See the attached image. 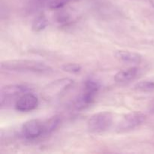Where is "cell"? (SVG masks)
Masks as SVG:
<instances>
[{"mask_svg": "<svg viewBox=\"0 0 154 154\" xmlns=\"http://www.w3.org/2000/svg\"><path fill=\"white\" fill-rule=\"evenodd\" d=\"M1 69L10 72H29L39 75H49L54 72L52 68L44 62L32 60H13L2 62Z\"/></svg>", "mask_w": 154, "mask_h": 154, "instance_id": "cell-1", "label": "cell"}, {"mask_svg": "<svg viewBox=\"0 0 154 154\" xmlns=\"http://www.w3.org/2000/svg\"><path fill=\"white\" fill-rule=\"evenodd\" d=\"M100 89L99 82L93 79L84 81L81 93L77 96L74 102V108L77 111H83L89 108L95 101Z\"/></svg>", "mask_w": 154, "mask_h": 154, "instance_id": "cell-2", "label": "cell"}, {"mask_svg": "<svg viewBox=\"0 0 154 154\" xmlns=\"http://www.w3.org/2000/svg\"><path fill=\"white\" fill-rule=\"evenodd\" d=\"M113 115L108 111L93 114L87 120V129L91 133H102L106 132L113 124Z\"/></svg>", "mask_w": 154, "mask_h": 154, "instance_id": "cell-3", "label": "cell"}, {"mask_svg": "<svg viewBox=\"0 0 154 154\" xmlns=\"http://www.w3.org/2000/svg\"><path fill=\"white\" fill-rule=\"evenodd\" d=\"M29 91V87L26 84H14L5 86L0 91V105L2 108L8 106L14 101L16 102L20 96Z\"/></svg>", "mask_w": 154, "mask_h": 154, "instance_id": "cell-4", "label": "cell"}, {"mask_svg": "<svg viewBox=\"0 0 154 154\" xmlns=\"http://www.w3.org/2000/svg\"><path fill=\"white\" fill-rule=\"evenodd\" d=\"M146 120V115L141 112L135 111L126 114L117 126V131L127 132L141 126Z\"/></svg>", "mask_w": 154, "mask_h": 154, "instance_id": "cell-5", "label": "cell"}, {"mask_svg": "<svg viewBox=\"0 0 154 154\" xmlns=\"http://www.w3.org/2000/svg\"><path fill=\"white\" fill-rule=\"evenodd\" d=\"M38 104V96L29 91L18 98L14 104V108L16 111L20 112H30L36 109Z\"/></svg>", "mask_w": 154, "mask_h": 154, "instance_id": "cell-6", "label": "cell"}, {"mask_svg": "<svg viewBox=\"0 0 154 154\" xmlns=\"http://www.w3.org/2000/svg\"><path fill=\"white\" fill-rule=\"evenodd\" d=\"M23 136L28 140H34L44 135L43 122L30 120L23 123L21 129Z\"/></svg>", "mask_w": 154, "mask_h": 154, "instance_id": "cell-7", "label": "cell"}, {"mask_svg": "<svg viewBox=\"0 0 154 154\" xmlns=\"http://www.w3.org/2000/svg\"><path fill=\"white\" fill-rule=\"evenodd\" d=\"M74 84L73 80L70 78H63L54 81L48 86L46 95L48 96H58L69 90Z\"/></svg>", "mask_w": 154, "mask_h": 154, "instance_id": "cell-8", "label": "cell"}, {"mask_svg": "<svg viewBox=\"0 0 154 154\" xmlns=\"http://www.w3.org/2000/svg\"><path fill=\"white\" fill-rule=\"evenodd\" d=\"M140 69L137 67H130L123 69L114 75V81L118 84H126L134 81L139 75Z\"/></svg>", "mask_w": 154, "mask_h": 154, "instance_id": "cell-9", "label": "cell"}, {"mask_svg": "<svg viewBox=\"0 0 154 154\" xmlns=\"http://www.w3.org/2000/svg\"><path fill=\"white\" fill-rule=\"evenodd\" d=\"M114 57L120 61L128 64H139L142 60V57L140 54L125 50L116 51Z\"/></svg>", "mask_w": 154, "mask_h": 154, "instance_id": "cell-10", "label": "cell"}, {"mask_svg": "<svg viewBox=\"0 0 154 154\" xmlns=\"http://www.w3.org/2000/svg\"><path fill=\"white\" fill-rule=\"evenodd\" d=\"M61 123V117L58 115L53 116L45 122L44 125V135H49L56 130Z\"/></svg>", "mask_w": 154, "mask_h": 154, "instance_id": "cell-11", "label": "cell"}, {"mask_svg": "<svg viewBox=\"0 0 154 154\" xmlns=\"http://www.w3.org/2000/svg\"><path fill=\"white\" fill-rule=\"evenodd\" d=\"M48 23V22L46 17L42 14H41L38 15L34 19L32 22V29L35 32H42V30L46 28Z\"/></svg>", "mask_w": 154, "mask_h": 154, "instance_id": "cell-12", "label": "cell"}, {"mask_svg": "<svg viewBox=\"0 0 154 154\" xmlns=\"http://www.w3.org/2000/svg\"><path fill=\"white\" fill-rule=\"evenodd\" d=\"M135 90L141 93L154 92V81L144 80V81H139L135 85Z\"/></svg>", "mask_w": 154, "mask_h": 154, "instance_id": "cell-13", "label": "cell"}, {"mask_svg": "<svg viewBox=\"0 0 154 154\" xmlns=\"http://www.w3.org/2000/svg\"><path fill=\"white\" fill-rule=\"evenodd\" d=\"M39 2L45 3L50 9H59L63 8L72 0H38Z\"/></svg>", "mask_w": 154, "mask_h": 154, "instance_id": "cell-14", "label": "cell"}, {"mask_svg": "<svg viewBox=\"0 0 154 154\" xmlns=\"http://www.w3.org/2000/svg\"><path fill=\"white\" fill-rule=\"evenodd\" d=\"M62 69L68 73L78 74L81 71V66L75 63H67L62 66Z\"/></svg>", "mask_w": 154, "mask_h": 154, "instance_id": "cell-15", "label": "cell"}, {"mask_svg": "<svg viewBox=\"0 0 154 154\" xmlns=\"http://www.w3.org/2000/svg\"><path fill=\"white\" fill-rule=\"evenodd\" d=\"M150 109H151V111L154 113V100L151 102V104H150Z\"/></svg>", "mask_w": 154, "mask_h": 154, "instance_id": "cell-16", "label": "cell"}]
</instances>
